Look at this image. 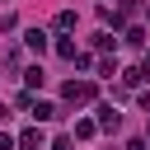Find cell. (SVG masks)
<instances>
[{"label":"cell","mask_w":150,"mask_h":150,"mask_svg":"<svg viewBox=\"0 0 150 150\" xmlns=\"http://www.w3.org/2000/svg\"><path fill=\"white\" fill-rule=\"evenodd\" d=\"M56 28L70 33V28H75V9H61V14H56Z\"/></svg>","instance_id":"cell-8"},{"label":"cell","mask_w":150,"mask_h":150,"mask_svg":"<svg viewBox=\"0 0 150 150\" xmlns=\"http://www.w3.org/2000/svg\"><path fill=\"white\" fill-rule=\"evenodd\" d=\"M127 150H145V141H131V145H127Z\"/></svg>","instance_id":"cell-14"},{"label":"cell","mask_w":150,"mask_h":150,"mask_svg":"<svg viewBox=\"0 0 150 150\" xmlns=\"http://www.w3.org/2000/svg\"><path fill=\"white\" fill-rule=\"evenodd\" d=\"M141 70H145V75H150V52H145V66H141Z\"/></svg>","instance_id":"cell-15"},{"label":"cell","mask_w":150,"mask_h":150,"mask_svg":"<svg viewBox=\"0 0 150 150\" xmlns=\"http://www.w3.org/2000/svg\"><path fill=\"white\" fill-rule=\"evenodd\" d=\"M52 150H75V141H70V136H61V141H56Z\"/></svg>","instance_id":"cell-11"},{"label":"cell","mask_w":150,"mask_h":150,"mask_svg":"<svg viewBox=\"0 0 150 150\" xmlns=\"http://www.w3.org/2000/svg\"><path fill=\"white\" fill-rule=\"evenodd\" d=\"M23 80H28V89H42V66H28Z\"/></svg>","instance_id":"cell-9"},{"label":"cell","mask_w":150,"mask_h":150,"mask_svg":"<svg viewBox=\"0 0 150 150\" xmlns=\"http://www.w3.org/2000/svg\"><path fill=\"white\" fill-rule=\"evenodd\" d=\"M141 108H145V112H150V94H141Z\"/></svg>","instance_id":"cell-13"},{"label":"cell","mask_w":150,"mask_h":150,"mask_svg":"<svg viewBox=\"0 0 150 150\" xmlns=\"http://www.w3.org/2000/svg\"><path fill=\"white\" fill-rule=\"evenodd\" d=\"M61 94H66V103H89V98H94V84H89V80H66Z\"/></svg>","instance_id":"cell-1"},{"label":"cell","mask_w":150,"mask_h":150,"mask_svg":"<svg viewBox=\"0 0 150 150\" xmlns=\"http://www.w3.org/2000/svg\"><path fill=\"white\" fill-rule=\"evenodd\" d=\"M145 141H150V131H145Z\"/></svg>","instance_id":"cell-17"},{"label":"cell","mask_w":150,"mask_h":150,"mask_svg":"<svg viewBox=\"0 0 150 150\" xmlns=\"http://www.w3.org/2000/svg\"><path fill=\"white\" fill-rule=\"evenodd\" d=\"M98 19H103V23H112V28H117V23H122V9H108V5H103V9H98Z\"/></svg>","instance_id":"cell-10"},{"label":"cell","mask_w":150,"mask_h":150,"mask_svg":"<svg viewBox=\"0 0 150 150\" xmlns=\"http://www.w3.org/2000/svg\"><path fill=\"white\" fill-rule=\"evenodd\" d=\"M0 150H14V141H9V136H5V131H0Z\"/></svg>","instance_id":"cell-12"},{"label":"cell","mask_w":150,"mask_h":150,"mask_svg":"<svg viewBox=\"0 0 150 150\" xmlns=\"http://www.w3.org/2000/svg\"><path fill=\"white\" fill-rule=\"evenodd\" d=\"M145 19H150V0H145Z\"/></svg>","instance_id":"cell-16"},{"label":"cell","mask_w":150,"mask_h":150,"mask_svg":"<svg viewBox=\"0 0 150 150\" xmlns=\"http://www.w3.org/2000/svg\"><path fill=\"white\" fill-rule=\"evenodd\" d=\"M28 112H33L38 122H52V117H56V108H52V103H38V98H33V108H28Z\"/></svg>","instance_id":"cell-6"},{"label":"cell","mask_w":150,"mask_h":150,"mask_svg":"<svg viewBox=\"0 0 150 150\" xmlns=\"http://www.w3.org/2000/svg\"><path fill=\"white\" fill-rule=\"evenodd\" d=\"M56 56H61V61H80V52H75V42H70V38H61V42H56Z\"/></svg>","instance_id":"cell-5"},{"label":"cell","mask_w":150,"mask_h":150,"mask_svg":"<svg viewBox=\"0 0 150 150\" xmlns=\"http://www.w3.org/2000/svg\"><path fill=\"white\" fill-rule=\"evenodd\" d=\"M94 131H98V122H89V117H80V122H75V136H80V141H89Z\"/></svg>","instance_id":"cell-7"},{"label":"cell","mask_w":150,"mask_h":150,"mask_svg":"<svg viewBox=\"0 0 150 150\" xmlns=\"http://www.w3.org/2000/svg\"><path fill=\"white\" fill-rule=\"evenodd\" d=\"M98 127H103V131H117V127H122V112H117L112 103H103V108H98Z\"/></svg>","instance_id":"cell-2"},{"label":"cell","mask_w":150,"mask_h":150,"mask_svg":"<svg viewBox=\"0 0 150 150\" xmlns=\"http://www.w3.org/2000/svg\"><path fill=\"white\" fill-rule=\"evenodd\" d=\"M19 150H42V131L38 127H28V131H19V141H14Z\"/></svg>","instance_id":"cell-3"},{"label":"cell","mask_w":150,"mask_h":150,"mask_svg":"<svg viewBox=\"0 0 150 150\" xmlns=\"http://www.w3.org/2000/svg\"><path fill=\"white\" fill-rule=\"evenodd\" d=\"M23 42H28V52H42V47H47V33H42V28H28Z\"/></svg>","instance_id":"cell-4"}]
</instances>
